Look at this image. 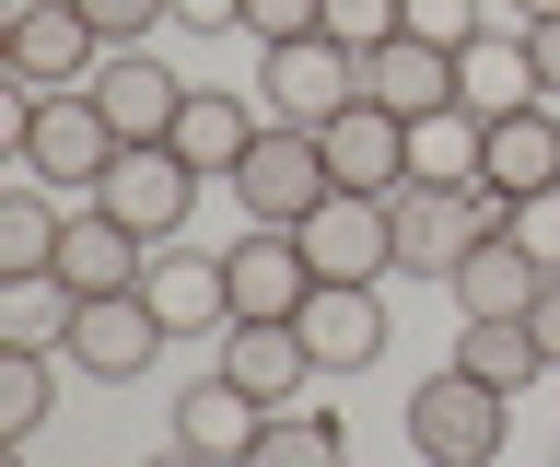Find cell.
<instances>
[{"label": "cell", "mask_w": 560, "mask_h": 467, "mask_svg": "<svg viewBox=\"0 0 560 467\" xmlns=\"http://www.w3.org/2000/svg\"><path fill=\"white\" fill-rule=\"evenodd\" d=\"M117 129H105L94 94H35V82H12V164H24L35 187H82L94 199V176L117 164Z\"/></svg>", "instance_id": "obj_1"}, {"label": "cell", "mask_w": 560, "mask_h": 467, "mask_svg": "<svg viewBox=\"0 0 560 467\" xmlns=\"http://www.w3.org/2000/svg\"><path fill=\"white\" fill-rule=\"evenodd\" d=\"M502 432H514V397L479 386L467 362H444V374H420V386H409L420 467H502Z\"/></svg>", "instance_id": "obj_2"}, {"label": "cell", "mask_w": 560, "mask_h": 467, "mask_svg": "<svg viewBox=\"0 0 560 467\" xmlns=\"http://www.w3.org/2000/svg\"><path fill=\"white\" fill-rule=\"evenodd\" d=\"M257 117H280V129H327L339 106H362V47L339 36H292V47H257Z\"/></svg>", "instance_id": "obj_3"}, {"label": "cell", "mask_w": 560, "mask_h": 467, "mask_svg": "<svg viewBox=\"0 0 560 467\" xmlns=\"http://www.w3.org/2000/svg\"><path fill=\"white\" fill-rule=\"evenodd\" d=\"M385 211H397V269L409 281H455V257L479 246V234H502L514 199L502 187H397Z\"/></svg>", "instance_id": "obj_4"}, {"label": "cell", "mask_w": 560, "mask_h": 467, "mask_svg": "<svg viewBox=\"0 0 560 467\" xmlns=\"http://www.w3.org/2000/svg\"><path fill=\"white\" fill-rule=\"evenodd\" d=\"M222 187L245 199V222H292V234H304V222L339 199V176H327V141H315V129H280V117L257 129V152H245Z\"/></svg>", "instance_id": "obj_5"}, {"label": "cell", "mask_w": 560, "mask_h": 467, "mask_svg": "<svg viewBox=\"0 0 560 467\" xmlns=\"http://www.w3.org/2000/svg\"><path fill=\"white\" fill-rule=\"evenodd\" d=\"M199 187H210V176H199L175 141H129V152L94 176V211H117L140 246H164V234H187V199H199Z\"/></svg>", "instance_id": "obj_6"}, {"label": "cell", "mask_w": 560, "mask_h": 467, "mask_svg": "<svg viewBox=\"0 0 560 467\" xmlns=\"http://www.w3.org/2000/svg\"><path fill=\"white\" fill-rule=\"evenodd\" d=\"M0 59H12V82H35V94H82V82L105 71V36L82 24V0H24L12 36H0Z\"/></svg>", "instance_id": "obj_7"}, {"label": "cell", "mask_w": 560, "mask_h": 467, "mask_svg": "<svg viewBox=\"0 0 560 467\" xmlns=\"http://www.w3.org/2000/svg\"><path fill=\"white\" fill-rule=\"evenodd\" d=\"M292 327H304L315 374H374V362L397 351V316H385V281H315V304H304Z\"/></svg>", "instance_id": "obj_8"}, {"label": "cell", "mask_w": 560, "mask_h": 467, "mask_svg": "<svg viewBox=\"0 0 560 467\" xmlns=\"http://www.w3.org/2000/svg\"><path fill=\"white\" fill-rule=\"evenodd\" d=\"M140 304L164 316V339H222V327H234V281H222V257L187 246V234H164V246H152Z\"/></svg>", "instance_id": "obj_9"}, {"label": "cell", "mask_w": 560, "mask_h": 467, "mask_svg": "<svg viewBox=\"0 0 560 467\" xmlns=\"http://www.w3.org/2000/svg\"><path fill=\"white\" fill-rule=\"evenodd\" d=\"M82 94L105 106V129H117V141H175V117H187V94H199V82L164 71L152 47H105V71L82 82Z\"/></svg>", "instance_id": "obj_10"}, {"label": "cell", "mask_w": 560, "mask_h": 467, "mask_svg": "<svg viewBox=\"0 0 560 467\" xmlns=\"http://www.w3.org/2000/svg\"><path fill=\"white\" fill-rule=\"evenodd\" d=\"M222 281H234V316H304L315 304V257L292 222H245L222 246Z\"/></svg>", "instance_id": "obj_11"}, {"label": "cell", "mask_w": 560, "mask_h": 467, "mask_svg": "<svg viewBox=\"0 0 560 467\" xmlns=\"http://www.w3.org/2000/svg\"><path fill=\"white\" fill-rule=\"evenodd\" d=\"M304 257H315V281H397V211L362 199V187H339L304 222Z\"/></svg>", "instance_id": "obj_12"}, {"label": "cell", "mask_w": 560, "mask_h": 467, "mask_svg": "<svg viewBox=\"0 0 560 467\" xmlns=\"http://www.w3.org/2000/svg\"><path fill=\"white\" fill-rule=\"evenodd\" d=\"M70 362H82L94 386H129V374L164 362V316H152L140 292H94V304L70 316Z\"/></svg>", "instance_id": "obj_13"}, {"label": "cell", "mask_w": 560, "mask_h": 467, "mask_svg": "<svg viewBox=\"0 0 560 467\" xmlns=\"http://www.w3.org/2000/svg\"><path fill=\"white\" fill-rule=\"evenodd\" d=\"M222 374H234L257 409H304L315 351H304V327H292V316H234V327H222Z\"/></svg>", "instance_id": "obj_14"}, {"label": "cell", "mask_w": 560, "mask_h": 467, "mask_svg": "<svg viewBox=\"0 0 560 467\" xmlns=\"http://www.w3.org/2000/svg\"><path fill=\"white\" fill-rule=\"evenodd\" d=\"M362 106H385V117H444L455 106V47H432V36H385V47H362Z\"/></svg>", "instance_id": "obj_15"}, {"label": "cell", "mask_w": 560, "mask_h": 467, "mask_svg": "<svg viewBox=\"0 0 560 467\" xmlns=\"http://www.w3.org/2000/svg\"><path fill=\"white\" fill-rule=\"evenodd\" d=\"M315 141H327V176L362 187V199H397V187H409V117H385V106H339Z\"/></svg>", "instance_id": "obj_16"}, {"label": "cell", "mask_w": 560, "mask_h": 467, "mask_svg": "<svg viewBox=\"0 0 560 467\" xmlns=\"http://www.w3.org/2000/svg\"><path fill=\"white\" fill-rule=\"evenodd\" d=\"M257 432H269V409H257V397H245L222 362L175 386V444H199L210 467H245V444H257Z\"/></svg>", "instance_id": "obj_17"}, {"label": "cell", "mask_w": 560, "mask_h": 467, "mask_svg": "<svg viewBox=\"0 0 560 467\" xmlns=\"http://www.w3.org/2000/svg\"><path fill=\"white\" fill-rule=\"evenodd\" d=\"M479 187H502V199H537V187H560V106H514L479 129Z\"/></svg>", "instance_id": "obj_18"}, {"label": "cell", "mask_w": 560, "mask_h": 467, "mask_svg": "<svg viewBox=\"0 0 560 467\" xmlns=\"http://www.w3.org/2000/svg\"><path fill=\"white\" fill-rule=\"evenodd\" d=\"M140 269H152V246H140L117 211H94V199H82V211H70V234H59V281L94 304V292H140Z\"/></svg>", "instance_id": "obj_19"}, {"label": "cell", "mask_w": 560, "mask_h": 467, "mask_svg": "<svg viewBox=\"0 0 560 467\" xmlns=\"http://www.w3.org/2000/svg\"><path fill=\"white\" fill-rule=\"evenodd\" d=\"M455 316H537V292H549V269L514 246V234H479V246L455 257Z\"/></svg>", "instance_id": "obj_20"}, {"label": "cell", "mask_w": 560, "mask_h": 467, "mask_svg": "<svg viewBox=\"0 0 560 467\" xmlns=\"http://www.w3.org/2000/svg\"><path fill=\"white\" fill-rule=\"evenodd\" d=\"M455 106H467V117L549 106V94H537V59H525V24H490L479 47H455Z\"/></svg>", "instance_id": "obj_21"}, {"label": "cell", "mask_w": 560, "mask_h": 467, "mask_svg": "<svg viewBox=\"0 0 560 467\" xmlns=\"http://www.w3.org/2000/svg\"><path fill=\"white\" fill-rule=\"evenodd\" d=\"M257 129H269V117H257V94H222V82H199V94H187V117H175V152H187L210 187H222L245 152H257Z\"/></svg>", "instance_id": "obj_22"}, {"label": "cell", "mask_w": 560, "mask_h": 467, "mask_svg": "<svg viewBox=\"0 0 560 467\" xmlns=\"http://www.w3.org/2000/svg\"><path fill=\"white\" fill-rule=\"evenodd\" d=\"M455 362H467L479 386H502V397L549 386V351H537V327H525V316H455Z\"/></svg>", "instance_id": "obj_23"}, {"label": "cell", "mask_w": 560, "mask_h": 467, "mask_svg": "<svg viewBox=\"0 0 560 467\" xmlns=\"http://www.w3.org/2000/svg\"><path fill=\"white\" fill-rule=\"evenodd\" d=\"M70 316H82V292H70L59 269L0 281V351H70Z\"/></svg>", "instance_id": "obj_24"}, {"label": "cell", "mask_w": 560, "mask_h": 467, "mask_svg": "<svg viewBox=\"0 0 560 467\" xmlns=\"http://www.w3.org/2000/svg\"><path fill=\"white\" fill-rule=\"evenodd\" d=\"M59 234H70L59 187H12V199H0V281H24V269H59Z\"/></svg>", "instance_id": "obj_25"}, {"label": "cell", "mask_w": 560, "mask_h": 467, "mask_svg": "<svg viewBox=\"0 0 560 467\" xmlns=\"http://www.w3.org/2000/svg\"><path fill=\"white\" fill-rule=\"evenodd\" d=\"M479 129L490 117H467V106L420 117L409 129V187H479Z\"/></svg>", "instance_id": "obj_26"}, {"label": "cell", "mask_w": 560, "mask_h": 467, "mask_svg": "<svg viewBox=\"0 0 560 467\" xmlns=\"http://www.w3.org/2000/svg\"><path fill=\"white\" fill-rule=\"evenodd\" d=\"M59 362L70 351H0V444H35L59 409Z\"/></svg>", "instance_id": "obj_27"}, {"label": "cell", "mask_w": 560, "mask_h": 467, "mask_svg": "<svg viewBox=\"0 0 560 467\" xmlns=\"http://www.w3.org/2000/svg\"><path fill=\"white\" fill-rule=\"evenodd\" d=\"M245 467H350V432L327 409H269V432L245 444Z\"/></svg>", "instance_id": "obj_28"}, {"label": "cell", "mask_w": 560, "mask_h": 467, "mask_svg": "<svg viewBox=\"0 0 560 467\" xmlns=\"http://www.w3.org/2000/svg\"><path fill=\"white\" fill-rule=\"evenodd\" d=\"M327 36L339 47H385V36H409V0H327Z\"/></svg>", "instance_id": "obj_29"}, {"label": "cell", "mask_w": 560, "mask_h": 467, "mask_svg": "<svg viewBox=\"0 0 560 467\" xmlns=\"http://www.w3.org/2000/svg\"><path fill=\"white\" fill-rule=\"evenodd\" d=\"M82 24L105 47H152V24H175V0H82Z\"/></svg>", "instance_id": "obj_30"}, {"label": "cell", "mask_w": 560, "mask_h": 467, "mask_svg": "<svg viewBox=\"0 0 560 467\" xmlns=\"http://www.w3.org/2000/svg\"><path fill=\"white\" fill-rule=\"evenodd\" d=\"M502 234H514V246L537 257V269H560V187H537V199H514V211H502Z\"/></svg>", "instance_id": "obj_31"}, {"label": "cell", "mask_w": 560, "mask_h": 467, "mask_svg": "<svg viewBox=\"0 0 560 467\" xmlns=\"http://www.w3.org/2000/svg\"><path fill=\"white\" fill-rule=\"evenodd\" d=\"M245 36H257V47H292V36H327V0H245Z\"/></svg>", "instance_id": "obj_32"}, {"label": "cell", "mask_w": 560, "mask_h": 467, "mask_svg": "<svg viewBox=\"0 0 560 467\" xmlns=\"http://www.w3.org/2000/svg\"><path fill=\"white\" fill-rule=\"evenodd\" d=\"M409 36H432V47H479L490 12H479V0H409Z\"/></svg>", "instance_id": "obj_33"}, {"label": "cell", "mask_w": 560, "mask_h": 467, "mask_svg": "<svg viewBox=\"0 0 560 467\" xmlns=\"http://www.w3.org/2000/svg\"><path fill=\"white\" fill-rule=\"evenodd\" d=\"M525 59H537V94L560 106V12H537V24H525Z\"/></svg>", "instance_id": "obj_34"}, {"label": "cell", "mask_w": 560, "mask_h": 467, "mask_svg": "<svg viewBox=\"0 0 560 467\" xmlns=\"http://www.w3.org/2000/svg\"><path fill=\"white\" fill-rule=\"evenodd\" d=\"M175 24H187V36H234L245 0H175Z\"/></svg>", "instance_id": "obj_35"}, {"label": "cell", "mask_w": 560, "mask_h": 467, "mask_svg": "<svg viewBox=\"0 0 560 467\" xmlns=\"http://www.w3.org/2000/svg\"><path fill=\"white\" fill-rule=\"evenodd\" d=\"M525 327H537V351H549V374H560V269H549V292H537V316H525Z\"/></svg>", "instance_id": "obj_36"}, {"label": "cell", "mask_w": 560, "mask_h": 467, "mask_svg": "<svg viewBox=\"0 0 560 467\" xmlns=\"http://www.w3.org/2000/svg\"><path fill=\"white\" fill-rule=\"evenodd\" d=\"M140 467H210V456H199V444H175V432H164V456H140Z\"/></svg>", "instance_id": "obj_37"}, {"label": "cell", "mask_w": 560, "mask_h": 467, "mask_svg": "<svg viewBox=\"0 0 560 467\" xmlns=\"http://www.w3.org/2000/svg\"><path fill=\"white\" fill-rule=\"evenodd\" d=\"M502 12H514V24H537V12H560V0H502Z\"/></svg>", "instance_id": "obj_38"}, {"label": "cell", "mask_w": 560, "mask_h": 467, "mask_svg": "<svg viewBox=\"0 0 560 467\" xmlns=\"http://www.w3.org/2000/svg\"><path fill=\"white\" fill-rule=\"evenodd\" d=\"M12 12H24V0H12Z\"/></svg>", "instance_id": "obj_39"}, {"label": "cell", "mask_w": 560, "mask_h": 467, "mask_svg": "<svg viewBox=\"0 0 560 467\" xmlns=\"http://www.w3.org/2000/svg\"><path fill=\"white\" fill-rule=\"evenodd\" d=\"M549 386H560V374H549Z\"/></svg>", "instance_id": "obj_40"}]
</instances>
